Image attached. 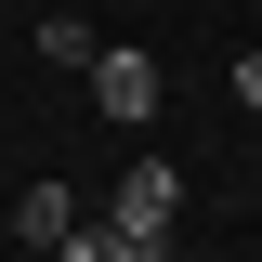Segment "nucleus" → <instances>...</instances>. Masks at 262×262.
Listing matches in <instances>:
<instances>
[{"mask_svg":"<svg viewBox=\"0 0 262 262\" xmlns=\"http://www.w3.org/2000/svg\"><path fill=\"white\" fill-rule=\"evenodd\" d=\"M79 79H92V105H105L118 131H144V118H158V53H131V39H105V53L79 66Z\"/></svg>","mask_w":262,"mask_h":262,"instance_id":"nucleus-1","label":"nucleus"},{"mask_svg":"<svg viewBox=\"0 0 262 262\" xmlns=\"http://www.w3.org/2000/svg\"><path fill=\"white\" fill-rule=\"evenodd\" d=\"M105 223H118V236H170V223H184V170H170V158H131Z\"/></svg>","mask_w":262,"mask_h":262,"instance_id":"nucleus-2","label":"nucleus"},{"mask_svg":"<svg viewBox=\"0 0 262 262\" xmlns=\"http://www.w3.org/2000/svg\"><path fill=\"white\" fill-rule=\"evenodd\" d=\"M53 262H170V236H118V223H66Z\"/></svg>","mask_w":262,"mask_h":262,"instance_id":"nucleus-3","label":"nucleus"},{"mask_svg":"<svg viewBox=\"0 0 262 262\" xmlns=\"http://www.w3.org/2000/svg\"><path fill=\"white\" fill-rule=\"evenodd\" d=\"M66 223H79V210H66V184H27V196H13V236H27V249H53Z\"/></svg>","mask_w":262,"mask_h":262,"instance_id":"nucleus-4","label":"nucleus"},{"mask_svg":"<svg viewBox=\"0 0 262 262\" xmlns=\"http://www.w3.org/2000/svg\"><path fill=\"white\" fill-rule=\"evenodd\" d=\"M236 105H249V118H262V53H236Z\"/></svg>","mask_w":262,"mask_h":262,"instance_id":"nucleus-5","label":"nucleus"}]
</instances>
